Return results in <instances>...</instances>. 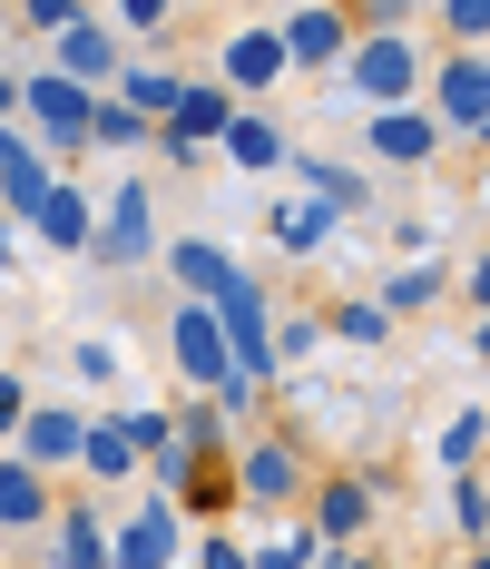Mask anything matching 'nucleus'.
Here are the masks:
<instances>
[{
  "label": "nucleus",
  "instance_id": "1",
  "mask_svg": "<svg viewBox=\"0 0 490 569\" xmlns=\"http://www.w3.org/2000/svg\"><path fill=\"white\" fill-rule=\"evenodd\" d=\"M333 69H343V99H363V109H412L432 59L412 50V30H353Z\"/></svg>",
  "mask_w": 490,
  "mask_h": 569
},
{
  "label": "nucleus",
  "instance_id": "2",
  "mask_svg": "<svg viewBox=\"0 0 490 569\" xmlns=\"http://www.w3.org/2000/svg\"><path fill=\"white\" fill-rule=\"evenodd\" d=\"M217 305V325H226V353H236V373H256V383H274V295L256 266H236V276L207 295Z\"/></svg>",
  "mask_w": 490,
  "mask_h": 569
},
{
  "label": "nucleus",
  "instance_id": "3",
  "mask_svg": "<svg viewBox=\"0 0 490 569\" xmlns=\"http://www.w3.org/2000/svg\"><path fill=\"white\" fill-rule=\"evenodd\" d=\"M158 197H148V177H118V197L99 207V227H89V266H109V276H128V266H158Z\"/></svg>",
  "mask_w": 490,
  "mask_h": 569
},
{
  "label": "nucleus",
  "instance_id": "4",
  "mask_svg": "<svg viewBox=\"0 0 490 569\" xmlns=\"http://www.w3.org/2000/svg\"><path fill=\"white\" fill-rule=\"evenodd\" d=\"M422 89H432L441 138H481L490 148V50H441L422 69Z\"/></svg>",
  "mask_w": 490,
  "mask_h": 569
},
{
  "label": "nucleus",
  "instance_id": "5",
  "mask_svg": "<svg viewBox=\"0 0 490 569\" xmlns=\"http://www.w3.org/2000/svg\"><path fill=\"white\" fill-rule=\"evenodd\" d=\"M89 109H99V89H79L69 69L20 79V118L40 128V148H50V158H89Z\"/></svg>",
  "mask_w": 490,
  "mask_h": 569
},
{
  "label": "nucleus",
  "instance_id": "6",
  "mask_svg": "<svg viewBox=\"0 0 490 569\" xmlns=\"http://www.w3.org/2000/svg\"><path fill=\"white\" fill-rule=\"evenodd\" d=\"M236 501H266V511H284V501H304V481H314V461H304V442L294 432H256L246 452H236Z\"/></svg>",
  "mask_w": 490,
  "mask_h": 569
},
{
  "label": "nucleus",
  "instance_id": "7",
  "mask_svg": "<svg viewBox=\"0 0 490 569\" xmlns=\"http://www.w3.org/2000/svg\"><path fill=\"white\" fill-rule=\"evenodd\" d=\"M177 550H187V501L177 491H148L109 530V569H177Z\"/></svg>",
  "mask_w": 490,
  "mask_h": 569
},
{
  "label": "nucleus",
  "instance_id": "8",
  "mask_svg": "<svg viewBox=\"0 0 490 569\" xmlns=\"http://www.w3.org/2000/svg\"><path fill=\"white\" fill-rule=\"evenodd\" d=\"M236 109H246V99H236L226 79H187V99H177V109L158 118V148L177 158V168H197V148H217Z\"/></svg>",
  "mask_w": 490,
  "mask_h": 569
},
{
  "label": "nucleus",
  "instance_id": "9",
  "mask_svg": "<svg viewBox=\"0 0 490 569\" xmlns=\"http://www.w3.org/2000/svg\"><path fill=\"white\" fill-rule=\"evenodd\" d=\"M167 353H177V373H187L197 393H217L226 373H236V353H226V325H217V305H207V295H187V305L167 315Z\"/></svg>",
  "mask_w": 490,
  "mask_h": 569
},
{
  "label": "nucleus",
  "instance_id": "10",
  "mask_svg": "<svg viewBox=\"0 0 490 569\" xmlns=\"http://www.w3.org/2000/svg\"><path fill=\"white\" fill-rule=\"evenodd\" d=\"M274 40H284V69H333L343 40H353V10H343V0H294V10L274 20Z\"/></svg>",
  "mask_w": 490,
  "mask_h": 569
},
{
  "label": "nucleus",
  "instance_id": "11",
  "mask_svg": "<svg viewBox=\"0 0 490 569\" xmlns=\"http://www.w3.org/2000/svg\"><path fill=\"white\" fill-rule=\"evenodd\" d=\"M89 227H99V197L59 177L50 197L30 207V227H20V236H40V256H89Z\"/></svg>",
  "mask_w": 490,
  "mask_h": 569
},
{
  "label": "nucleus",
  "instance_id": "12",
  "mask_svg": "<svg viewBox=\"0 0 490 569\" xmlns=\"http://www.w3.org/2000/svg\"><path fill=\"white\" fill-rule=\"evenodd\" d=\"M363 148L392 168H432L441 158V118L432 109H363Z\"/></svg>",
  "mask_w": 490,
  "mask_h": 569
},
{
  "label": "nucleus",
  "instance_id": "13",
  "mask_svg": "<svg viewBox=\"0 0 490 569\" xmlns=\"http://www.w3.org/2000/svg\"><path fill=\"white\" fill-rule=\"evenodd\" d=\"M79 432H89V412H69V402H30L20 412V461H40V471H79Z\"/></svg>",
  "mask_w": 490,
  "mask_h": 569
},
{
  "label": "nucleus",
  "instance_id": "14",
  "mask_svg": "<svg viewBox=\"0 0 490 569\" xmlns=\"http://www.w3.org/2000/svg\"><path fill=\"white\" fill-rule=\"evenodd\" d=\"M373 481H353V471H324V481H304V511H314V530L324 540H363L373 530Z\"/></svg>",
  "mask_w": 490,
  "mask_h": 569
},
{
  "label": "nucleus",
  "instance_id": "15",
  "mask_svg": "<svg viewBox=\"0 0 490 569\" xmlns=\"http://www.w3.org/2000/svg\"><path fill=\"white\" fill-rule=\"evenodd\" d=\"M50 69H69L79 89H109L118 79V30L89 10V20H69V30H50Z\"/></svg>",
  "mask_w": 490,
  "mask_h": 569
},
{
  "label": "nucleus",
  "instance_id": "16",
  "mask_svg": "<svg viewBox=\"0 0 490 569\" xmlns=\"http://www.w3.org/2000/svg\"><path fill=\"white\" fill-rule=\"evenodd\" d=\"M217 79L236 89V99H266L274 79H284V40H274V20H256V30H236L217 50Z\"/></svg>",
  "mask_w": 490,
  "mask_h": 569
},
{
  "label": "nucleus",
  "instance_id": "17",
  "mask_svg": "<svg viewBox=\"0 0 490 569\" xmlns=\"http://www.w3.org/2000/svg\"><path fill=\"white\" fill-rule=\"evenodd\" d=\"M50 471L20 452H0V540H30V530H50Z\"/></svg>",
  "mask_w": 490,
  "mask_h": 569
},
{
  "label": "nucleus",
  "instance_id": "18",
  "mask_svg": "<svg viewBox=\"0 0 490 569\" xmlns=\"http://www.w3.org/2000/svg\"><path fill=\"white\" fill-rule=\"evenodd\" d=\"M217 158H226V168H246V177H274V168H284V158H294V138H284V128H274V118L256 109V99H246V109L226 118Z\"/></svg>",
  "mask_w": 490,
  "mask_h": 569
},
{
  "label": "nucleus",
  "instance_id": "19",
  "mask_svg": "<svg viewBox=\"0 0 490 569\" xmlns=\"http://www.w3.org/2000/svg\"><path fill=\"white\" fill-rule=\"evenodd\" d=\"M284 168L304 177V197H324L343 227H353V217H373V177L353 168V158H284Z\"/></svg>",
  "mask_w": 490,
  "mask_h": 569
},
{
  "label": "nucleus",
  "instance_id": "20",
  "mask_svg": "<svg viewBox=\"0 0 490 569\" xmlns=\"http://www.w3.org/2000/svg\"><path fill=\"white\" fill-rule=\"evenodd\" d=\"M274 256H294V266H304V256H324V246H333V236H353V227H343V217H333V207H324V197H284V207H274Z\"/></svg>",
  "mask_w": 490,
  "mask_h": 569
},
{
  "label": "nucleus",
  "instance_id": "21",
  "mask_svg": "<svg viewBox=\"0 0 490 569\" xmlns=\"http://www.w3.org/2000/svg\"><path fill=\"white\" fill-rule=\"evenodd\" d=\"M50 569H109V520H99V501L50 511Z\"/></svg>",
  "mask_w": 490,
  "mask_h": 569
},
{
  "label": "nucleus",
  "instance_id": "22",
  "mask_svg": "<svg viewBox=\"0 0 490 569\" xmlns=\"http://www.w3.org/2000/svg\"><path fill=\"white\" fill-rule=\"evenodd\" d=\"M109 99H128V109H138V118H167V109H177V99H187V69H167V59H118Z\"/></svg>",
  "mask_w": 490,
  "mask_h": 569
},
{
  "label": "nucleus",
  "instance_id": "23",
  "mask_svg": "<svg viewBox=\"0 0 490 569\" xmlns=\"http://www.w3.org/2000/svg\"><path fill=\"white\" fill-rule=\"evenodd\" d=\"M158 266L177 276V295H217V284L236 276V256H226L217 236H167V246H158Z\"/></svg>",
  "mask_w": 490,
  "mask_h": 569
},
{
  "label": "nucleus",
  "instance_id": "24",
  "mask_svg": "<svg viewBox=\"0 0 490 569\" xmlns=\"http://www.w3.org/2000/svg\"><path fill=\"white\" fill-rule=\"evenodd\" d=\"M89 148H118V158H128V148H158V118H138L128 99L99 89V109H89Z\"/></svg>",
  "mask_w": 490,
  "mask_h": 569
},
{
  "label": "nucleus",
  "instance_id": "25",
  "mask_svg": "<svg viewBox=\"0 0 490 569\" xmlns=\"http://www.w3.org/2000/svg\"><path fill=\"white\" fill-rule=\"evenodd\" d=\"M167 422H177V442H187V461H197V471L226 452V412H217V393H187Z\"/></svg>",
  "mask_w": 490,
  "mask_h": 569
},
{
  "label": "nucleus",
  "instance_id": "26",
  "mask_svg": "<svg viewBox=\"0 0 490 569\" xmlns=\"http://www.w3.org/2000/svg\"><path fill=\"white\" fill-rule=\"evenodd\" d=\"M441 295V256H412V266H402V276H382V315H392V325H402V315H422V305H432Z\"/></svg>",
  "mask_w": 490,
  "mask_h": 569
},
{
  "label": "nucleus",
  "instance_id": "27",
  "mask_svg": "<svg viewBox=\"0 0 490 569\" xmlns=\"http://www.w3.org/2000/svg\"><path fill=\"white\" fill-rule=\"evenodd\" d=\"M79 471H89V481H128V471H138V442H128L118 422H89V432H79Z\"/></svg>",
  "mask_w": 490,
  "mask_h": 569
},
{
  "label": "nucleus",
  "instance_id": "28",
  "mask_svg": "<svg viewBox=\"0 0 490 569\" xmlns=\"http://www.w3.org/2000/svg\"><path fill=\"white\" fill-rule=\"evenodd\" d=\"M324 343H353V353H373V343H392V315H382L373 295H353V305H333V315H324Z\"/></svg>",
  "mask_w": 490,
  "mask_h": 569
},
{
  "label": "nucleus",
  "instance_id": "29",
  "mask_svg": "<svg viewBox=\"0 0 490 569\" xmlns=\"http://www.w3.org/2000/svg\"><path fill=\"white\" fill-rule=\"evenodd\" d=\"M481 442H490V412H451V422H441V442H432V461H441V471H471Z\"/></svg>",
  "mask_w": 490,
  "mask_h": 569
},
{
  "label": "nucleus",
  "instance_id": "30",
  "mask_svg": "<svg viewBox=\"0 0 490 569\" xmlns=\"http://www.w3.org/2000/svg\"><path fill=\"white\" fill-rule=\"evenodd\" d=\"M451 50H490V0H432Z\"/></svg>",
  "mask_w": 490,
  "mask_h": 569
},
{
  "label": "nucleus",
  "instance_id": "31",
  "mask_svg": "<svg viewBox=\"0 0 490 569\" xmlns=\"http://www.w3.org/2000/svg\"><path fill=\"white\" fill-rule=\"evenodd\" d=\"M451 520H461V540H490V481L481 471H451Z\"/></svg>",
  "mask_w": 490,
  "mask_h": 569
},
{
  "label": "nucleus",
  "instance_id": "32",
  "mask_svg": "<svg viewBox=\"0 0 490 569\" xmlns=\"http://www.w3.org/2000/svg\"><path fill=\"white\" fill-rule=\"evenodd\" d=\"M246 560H256V569H314V560H324V530L304 520V530H284L274 550H246Z\"/></svg>",
  "mask_w": 490,
  "mask_h": 569
},
{
  "label": "nucleus",
  "instance_id": "33",
  "mask_svg": "<svg viewBox=\"0 0 490 569\" xmlns=\"http://www.w3.org/2000/svg\"><path fill=\"white\" fill-rule=\"evenodd\" d=\"M167 10H177V0H109V30H128V40H158Z\"/></svg>",
  "mask_w": 490,
  "mask_h": 569
},
{
  "label": "nucleus",
  "instance_id": "34",
  "mask_svg": "<svg viewBox=\"0 0 490 569\" xmlns=\"http://www.w3.org/2000/svg\"><path fill=\"white\" fill-rule=\"evenodd\" d=\"M20 20L50 40V30H69V20H89V0H20Z\"/></svg>",
  "mask_w": 490,
  "mask_h": 569
},
{
  "label": "nucleus",
  "instance_id": "35",
  "mask_svg": "<svg viewBox=\"0 0 490 569\" xmlns=\"http://www.w3.org/2000/svg\"><path fill=\"white\" fill-rule=\"evenodd\" d=\"M304 353H324V325H274V373L304 363Z\"/></svg>",
  "mask_w": 490,
  "mask_h": 569
},
{
  "label": "nucleus",
  "instance_id": "36",
  "mask_svg": "<svg viewBox=\"0 0 490 569\" xmlns=\"http://www.w3.org/2000/svg\"><path fill=\"white\" fill-rule=\"evenodd\" d=\"M69 363H79V383H118V343H99V335L79 343V353H69Z\"/></svg>",
  "mask_w": 490,
  "mask_h": 569
},
{
  "label": "nucleus",
  "instance_id": "37",
  "mask_svg": "<svg viewBox=\"0 0 490 569\" xmlns=\"http://www.w3.org/2000/svg\"><path fill=\"white\" fill-rule=\"evenodd\" d=\"M177 501H197V511L217 520V511H226V501H236V481H197V471H187V481H177Z\"/></svg>",
  "mask_w": 490,
  "mask_h": 569
},
{
  "label": "nucleus",
  "instance_id": "38",
  "mask_svg": "<svg viewBox=\"0 0 490 569\" xmlns=\"http://www.w3.org/2000/svg\"><path fill=\"white\" fill-rule=\"evenodd\" d=\"M197 569H256V560H246V540H226V530H217V540H197Z\"/></svg>",
  "mask_w": 490,
  "mask_h": 569
},
{
  "label": "nucleus",
  "instance_id": "39",
  "mask_svg": "<svg viewBox=\"0 0 490 569\" xmlns=\"http://www.w3.org/2000/svg\"><path fill=\"white\" fill-rule=\"evenodd\" d=\"M20 412H30V383H20V373H0V432H20Z\"/></svg>",
  "mask_w": 490,
  "mask_h": 569
},
{
  "label": "nucleus",
  "instance_id": "40",
  "mask_svg": "<svg viewBox=\"0 0 490 569\" xmlns=\"http://www.w3.org/2000/svg\"><path fill=\"white\" fill-rule=\"evenodd\" d=\"M343 10H353V0H343ZM402 20H412V0H363V30H402Z\"/></svg>",
  "mask_w": 490,
  "mask_h": 569
},
{
  "label": "nucleus",
  "instance_id": "41",
  "mask_svg": "<svg viewBox=\"0 0 490 569\" xmlns=\"http://www.w3.org/2000/svg\"><path fill=\"white\" fill-rule=\"evenodd\" d=\"M20 256H30V236H20V217H10V207H0V276H10V266H20Z\"/></svg>",
  "mask_w": 490,
  "mask_h": 569
},
{
  "label": "nucleus",
  "instance_id": "42",
  "mask_svg": "<svg viewBox=\"0 0 490 569\" xmlns=\"http://www.w3.org/2000/svg\"><path fill=\"white\" fill-rule=\"evenodd\" d=\"M314 569H382V560H363V550H343V540H324V560Z\"/></svg>",
  "mask_w": 490,
  "mask_h": 569
},
{
  "label": "nucleus",
  "instance_id": "43",
  "mask_svg": "<svg viewBox=\"0 0 490 569\" xmlns=\"http://www.w3.org/2000/svg\"><path fill=\"white\" fill-rule=\"evenodd\" d=\"M471 305L490 315V256H471Z\"/></svg>",
  "mask_w": 490,
  "mask_h": 569
},
{
  "label": "nucleus",
  "instance_id": "44",
  "mask_svg": "<svg viewBox=\"0 0 490 569\" xmlns=\"http://www.w3.org/2000/svg\"><path fill=\"white\" fill-rule=\"evenodd\" d=\"M0 118H20V79L10 69H0Z\"/></svg>",
  "mask_w": 490,
  "mask_h": 569
},
{
  "label": "nucleus",
  "instance_id": "45",
  "mask_svg": "<svg viewBox=\"0 0 490 569\" xmlns=\"http://www.w3.org/2000/svg\"><path fill=\"white\" fill-rule=\"evenodd\" d=\"M471 353H481V363H490V315H481V335H471Z\"/></svg>",
  "mask_w": 490,
  "mask_h": 569
},
{
  "label": "nucleus",
  "instance_id": "46",
  "mask_svg": "<svg viewBox=\"0 0 490 569\" xmlns=\"http://www.w3.org/2000/svg\"><path fill=\"white\" fill-rule=\"evenodd\" d=\"M471 569H490V540H471Z\"/></svg>",
  "mask_w": 490,
  "mask_h": 569
},
{
  "label": "nucleus",
  "instance_id": "47",
  "mask_svg": "<svg viewBox=\"0 0 490 569\" xmlns=\"http://www.w3.org/2000/svg\"><path fill=\"white\" fill-rule=\"evenodd\" d=\"M481 197H490V168H481Z\"/></svg>",
  "mask_w": 490,
  "mask_h": 569
}]
</instances>
